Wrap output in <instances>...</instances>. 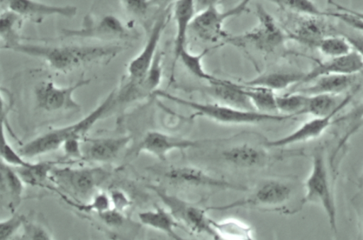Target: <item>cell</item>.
I'll list each match as a JSON object with an SVG mask.
<instances>
[{"instance_id": "obj_33", "label": "cell", "mask_w": 363, "mask_h": 240, "mask_svg": "<svg viewBox=\"0 0 363 240\" xmlns=\"http://www.w3.org/2000/svg\"><path fill=\"white\" fill-rule=\"evenodd\" d=\"M308 96L299 92L290 91L286 95L277 96V106L281 115L292 118L303 115Z\"/></svg>"}, {"instance_id": "obj_4", "label": "cell", "mask_w": 363, "mask_h": 240, "mask_svg": "<svg viewBox=\"0 0 363 240\" xmlns=\"http://www.w3.org/2000/svg\"><path fill=\"white\" fill-rule=\"evenodd\" d=\"M305 190L303 203L320 205L325 212L330 228L335 233L337 232V208L328 174L325 151L321 147L313 152L312 169L305 183Z\"/></svg>"}, {"instance_id": "obj_9", "label": "cell", "mask_w": 363, "mask_h": 240, "mask_svg": "<svg viewBox=\"0 0 363 240\" xmlns=\"http://www.w3.org/2000/svg\"><path fill=\"white\" fill-rule=\"evenodd\" d=\"M250 0H242L235 8L225 11L218 9L217 6L197 13L190 30L202 41L215 43L222 39H228V33L223 29L224 23L228 18L240 16L247 11Z\"/></svg>"}, {"instance_id": "obj_7", "label": "cell", "mask_w": 363, "mask_h": 240, "mask_svg": "<svg viewBox=\"0 0 363 240\" xmlns=\"http://www.w3.org/2000/svg\"><path fill=\"white\" fill-rule=\"evenodd\" d=\"M149 188L160 198L177 221L186 226L190 232L208 235L217 239L216 232L211 224V218L208 217L206 210L179 197L170 195L160 186L150 185Z\"/></svg>"}, {"instance_id": "obj_25", "label": "cell", "mask_w": 363, "mask_h": 240, "mask_svg": "<svg viewBox=\"0 0 363 240\" xmlns=\"http://www.w3.org/2000/svg\"><path fill=\"white\" fill-rule=\"evenodd\" d=\"M306 73L296 72H274L249 80L242 85L260 86L273 91H283L302 83Z\"/></svg>"}, {"instance_id": "obj_14", "label": "cell", "mask_w": 363, "mask_h": 240, "mask_svg": "<svg viewBox=\"0 0 363 240\" xmlns=\"http://www.w3.org/2000/svg\"><path fill=\"white\" fill-rule=\"evenodd\" d=\"M169 22L168 11H163V14L157 18L146 45L137 57L129 63L128 72V78L137 79L147 74L153 64L158 52V45L161 41L162 33L166 29Z\"/></svg>"}, {"instance_id": "obj_13", "label": "cell", "mask_w": 363, "mask_h": 240, "mask_svg": "<svg viewBox=\"0 0 363 240\" xmlns=\"http://www.w3.org/2000/svg\"><path fill=\"white\" fill-rule=\"evenodd\" d=\"M8 8L17 13L24 19L35 23H41L46 18L61 16L72 18L76 16L77 8L75 6H58L45 4L38 0H2Z\"/></svg>"}, {"instance_id": "obj_36", "label": "cell", "mask_w": 363, "mask_h": 240, "mask_svg": "<svg viewBox=\"0 0 363 240\" xmlns=\"http://www.w3.org/2000/svg\"><path fill=\"white\" fill-rule=\"evenodd\" d=\"M1 144L2 162L14 168H28L32 163L23 157L21 152L16 151L6 139L4 126L3 125Z\"/></svg>"}, {"instance_id": "obj_35", "label": "cell", "mask_w": 363, "mask_h": 240, "mask_svg": "<svg viewBox=\"0 0 363 240\" xmlns=\"http://www.w3.org/2000/svg\"><path fill=\"white\" fill-rule=\"evenodd\" d=\"M279 8L303 16L325 17L322 11L312 0H267Z\"/></svg>"}, {"instance_id": "obj_19", "label": "cell", "mask_w": 363, "mask_h": 240, "mask_svg": "<svg viewBox=\"0 0 363 240\" xmlns=\"http://www.w3.org/2000/svg\"><path fill=\"white\" fill-rule=\"evenodd\" d=\"M363 71V59L359 53L353 50L349 55L340 57L328 58L306 73L301 84H309L323 76H354Z\"/></svg>"}, {"instance_id": "obj_42", "label": "cell", "mask_w": 363, "mask_h": 240, "mask_svg": "<svg viewBox=\"0 0 363 240\" xmlns=\"http://www.w3.org/2000/svg\"><path fill=\"white\" fill-rule=\"evenodd\" d=\"M196 14L213 6L220 4L221 0H194Z\"/></svg>"}, {"instance_id": "obj_16", "label": "cell", "mask_w": 363, "mask_h": 240, "mask_svg": "<svg viewBox=\"0 0 363 240\" xmlns=\"http://www.w3.org/2000/svg\"><path fill=\"white\" fill-rule=\"evenodd\" d=\"M339 113L335 112L326 117H313L289 135L267 142L266 146L267 148L279 149L313 141L320 137L335 122V117Z\"/></svg>"}, {"instance_id": "obj_1", "label": "cell", "mask_w": 363, "mask_h": 240, "mask_svg": "<svg viewBox=\"0 0 363 240\" xmlns=\"http://www.w3.org/2000/svg\"><path fill=\"white\" fill-rule=\"evenodd\" d=\"M124 50L121 45H43L19 44L11 51L42 59L57 72L67 74L90 64L108 62Z\"/></svg>"}, {"instance_id": "obj_41", "label": "cell", "mask_w": 363, "mask_h": 240, "mask_svg": "<svg viewBox=\"0 0 363 240\" xmlns=\"http://www.w3.org/2000/svg\"><path fill=\"white\" fill-rule=\"evenodd\" d=\"M110 197L112 205L118 211L123 212L128 208L131 204L129 198L122 191L115 190L111 193Z\"/></svg>"}, {"instance_id": "obj_29", "label": "cell", "mask_w": 363, "mask_h": 240, "mask_svg": "<svg viewBox=\"0 0 363 240\" xmlns=\"http://www.w3.org/2000/svg\"><path fill=\"white\" fill-rule=\"evenodd\" d=\"M24 18L9 9L2 11L1 39L4 44L2 49L11 50L21 44V30Z\"/></svg>"}, {"instance_id": "obj_22", "label": "cell", "mask_w": 363, "mask_h": 240, "mask_svg": "<svg viewBox=\"0 0 363 240\" xmlns=\"http://www.w3.org/2000/svg\"><path fill=\"white\" fill-rule=\"evenodd\" d=\"M174 18L177 33L175 38V56L186 48L188 31L196 15L194 0H176L174 4Z\"/></svg>"}, {"instance_id": "obj_18", "label": "cell", "mask_w": 363, "mask_h": 240, "mask_svg": "<svg viewBox=\"0 0 363 240\" xmlns=\"http://www.w3.org/2000/svg\"><path fill=\"white\" fill-rule=\"evenodd\" d=\"M192 91L204 93L213 98L217 103L236 109L256 111L252 102L244 94L239 84L220 79L216 82L209 83L208 86L194 88Z\"/></svg>"}, {"instance_id": "obj_40", "label": "cell", "mask_w": 363, "mask_h": 240, "mask_svg": "<svg viewBox=\"0 0 363 240\" xmlns=\"http://www.w3.org/2000/svg\"><path fill=\"white\" fill-rule=\"evenodd\" d=\"M121 2L130 15L137 17L144 16L150 8L148 0H121Z\"/></svg>"}, {"instance_id": "obj_37", "label": "cell", "mask_w": 363, "mask_h": 240, "mask_svg": "<svg viewBox=\"0 0 363 240\" xmlns=\"http://www.w3.org/2000/svg\"><path fill=\"white\" fill-rule=\"evenodd\" d=\"M26 217L22 215L14 213L12 216L3 219L0 223V239L6 240L11 239L16 232L23 228Z\"/></svg>"}, {"instance_id": "obj_44", "label": "cell", "mask_w": 363, "mask_h": 240, "mask_svg": "<svg viewBox=\"0 0 363 240\" xmlns=\"http://www.w3.org/2000/svg\"><path fill=\"white\" fill-rule=\"evenodd\" d=\"M176 0H148L150 8H156L162 11H167L168 6Z\"/></svg>"}, {"instance_id": "obj_5", "label": "cell", "mask_w": 363, "mask_h": 240, "mask_svg": "<svg viewBox=\"0 0 363 240\" xmlns=\"http://www.w3.org/2000/svg\"><path fill=\"white\" fill-rule=\"evenodd\" d=\"M110 176V171L101 166L75 168L55 166L51 172V181L72 197L84 201L94 197Z\"/></svg>"}, {"instance_id": "obj_27", "label": "cell", "mask_w": 363, "mask_h": 240, "mask_svg": "<svg viewBox=\"0 0 363 240\" xmlns=\"http://www.w3.org/2000/svg\"><path fill=\"white\" fill-rule=\"evenodd\" d=\"M335 97V96L328 95L308 96L303 115L326 117L333 113L340 112L352 101V95L347 96L339 103Z\"/></svg>"}, {"instance_id": "obj_24", "label": "cell", "mask_w": 363, "mask_h": 240, "mask_svg": "<svg viewBox=\"0 0 363 240\" xmlns=\"http://www.w3.org/2000/svg\"><path fill=\"white\" fill-rule=\"evenodd\" d=\"M320 18L306 16L296 25L294 32L289 33V38L315 47L321 39L328 36V24Z\"/></svg>"}, {"instance_id": "obj_8", "label": "cell", "mask_w": 363, "mask_h": 240, "mask_svg": "<svg viewBox=\"0 0 363 240\" xmlns=\"http://www.w3.org/2000/svg\"><path fill=\"white\" fill-rule=\"evenodd\" d=\"M294 195L291 184L281 180H269L257 188L252 195L228 205L215 206L208 210L218 211L243 207H265L282 209Z\"/></svg>"}, {"instance_id": "obj_11", "label": "cell", "mask_w": 363, "mask_h": 240, "mask_svg": "<svg viewBox=\"0 0 363 240\" xmlns=\"http://www.w3.org/2000/svg\"><path fill=\"white\" fill-rule=\"evenodd\" d=\"M131 32L120 18L111 15L96 20L86 19L83 25L77 29H64L63 38L95 39L100 41H117L126 40Z\"/></svg>"}, {"instance_id": "obj_6", "label": "cell", "mask_w": 363, "mask_h": 240, "mask_svg": "<svg viewBox=\"0 0 363 240\" xmlns=\"http://www.w3.org/2000/svg\"><path fill=\"white\" fill-rule=\"evenodd\" d=\"M257 25L254 29L234 38H228V42L238 45H250L257 50L270 53L285 44L289 38L269 13L261 4L256 6Z\"/></svg>"}, {"instance_id": "obj_39", "label": "cell", "mask_w": 363, "mask_h": 240, "mask_svg": "<svg viewBox=\"0 0 363 240\" xmlns=\"http://www.w3.org/2000/svg\"><path fill=\"white\" fill-rule=\"evenodd\" d=\"M112 202L110 195L105 193H96L92 197L91 201L89 204L81 206V209L88 211H94L101 215L104 212L111 210L112 207Z\"/></svg>"}, {"instance_id": "obj_3", "label": "cell", "mask_w": 363, "mask_h": 240, "mask_svg": "<svg viewBox=\"0 0 363 240\" xmlns=\"http://www.w3.org/2000/svg\"><path fill=\"white\" fill-rule=\"evenodd\" d=\"M156 96L171 100L177 104L187 106L195 111L196 115L207 118L226 125H250L263 122H281L293 118L288 115H270L252 110H243L220 103H201L157 91Z\"/></svg>"}, {"instance_id": "obj_32", "label": "cell", "mask_w": 363, "mask_h": 240, "mask_svg": "<svg viewBox=\"0 0 363 240\" xmlns=\"http://www.w3.org/2000/svg\"><path fill=\"white\" fill-rule=\"evenodd\" d=\"M58 162L32 163L28 168H16L25 184L43 186L51 180V172Z\"/></svg>"}, {"instance_id": "obj_43", "label": "cell", "mask_w": 363, "mask_h": 240, "mask_svg": "<svg viewBox=\"0 0 363 240\" xmlns=\"http://www.w3.org/2000/svg\"><path fill=\"white\" fill-rule=\"evenodd\" d=\"M354 51L357 52L363 59V36L351 35L346 37Z\"/></svg>"}, {"instance_id": "obj_12", "label": "cell", "mask_w": 363, "mask_h": 240, "mask_svg": "<svg viewBox=\"0 0 363 240\" xmlns=\"http://www.w3.org/2000/svg\"><path fill=\"white\" fill-rule=\"evenodd\" d=\"M211 142L210 139H184L167 135V133L150 131L144 136L136 150L137 154L141 152L157 157L162 161H166L169 153L174 150H186L190 149L201 148L203 144Z\"/></svg>"}, {"instance_id": "obj_31", "label": "cell", "mask_w": 363, "mask_h": 240, "mask_svg": "<svg viewBox=\"0 0 363 240\" xmlns=\"http://www.w3.org/2000/svg\"><path fill=\"white\" fill-rule=\"evenodd\" d=\"M211 49L203 50L199 55H194L190 52L187 47L183 49L175 56V59H179L182 62L184 68H186L191 74L194 75L198 79L204 80L208 83H213L217 81L220 79H218L212 75H210L208 72L206 71L203 65V59L206 57Z\"/></svg>"}, {"instance_id": "obj_21", "label": "cell", "mask_w": 363, "mask_h": 240, "mask_svg": "<svg viewBox=\"0 0 363 240\" xmlns=\"http://www.w3.org/2000/svg\"><path fill=\"white\" fill-rule=\"evenodd\" d=\"M222 156L228 164L240 168H254L265 165L268 156L266 151L248 144L233 147L223 151Z\"/></svg>"}, {"instance_id": "obj_26", "label": "cell", "mask_w": 363, "mask_h": 240, "mask_svg": "<svg viewBox=\"0 0 363 240\" xmlns=\"http://www.w3.org/2000/svg\"><path fill=\"white\" fill-rule=\"evenodd\" d=\"M23 180L16 169L2 162L1 165V195L3 200L9 202V207L15 210L21 202L24 191Z\"/></svg>"}, {"instance_id": "obj_28", "label": "cell", "mask_w": 363, "mask_h": 240, "mask_svg": "<svg viewBox=\"0 0 363 240\" xmlns=\"http://www.w3.org/2000/svg\"><path fill=\"white\" fill-rule=\"evenodd\" d=\"M217 239L252 240L255 239L252 226L240 219L230 218L216 222L211 219Z\"/></svg>"}, {"instance_id": "obj_34", "label": "cell", "mask_w": 363, "mask_h": 240, "mask_svg": "<svg viewBox=\"0 0 363 240\" xmlns=\"http://www.w3.org/2000/svg\"><path fill=\"white\" fill-rule=\"evenodd\" d=\"M315 47L328 58L346 56L354 50L346 37L334 35L323 38Z\"/></svg>"}, {"instance_id": "obj_20", "label": "cell", "mask_w": 363, "mask_h": 240, "mask_svg": "<svg viewBox=\"0 0 363 240\" xmlns=\"http://www.w3.org/2000/svg\"><path fill=\"white\" fill-rule=\"evenodd\" d=\"M356 75H329L313 80L311 84L292 91L306 96L328 95L337 96L348 91L355 82Z\"/></svg>"}, {"instance_id": "obj_15", "label": "cell", "mask_w": 363, "mask_h": 240, "mask_svg": "<svg viewBox=\"0 0 363 240\" xmlns=\"http://www.w3.org/2000/svg\"><path fill=\"white\" fill-rule=\"evenodd\" d=\"M166 177L172 183L181 185L201 186V188L237 191H246L247 190L246 186L216 178L208 174L206 171L192 166H184L171 169L167 173Z\"/></svg>"}, {"instance_id": "obj_45", "label": "cell", "mask_w": 363, "mask_h": 240, "mask_svg": "<svg viewBox=\"0 0 363 240\" xmlns=\"http://www.w3.org/2000/svg\"><path fill=\"white\" fill-rule=\"evenodd\" d=\"M232 1H233V0H221V2L220 4H228V3H230Z\"/></svg>"}, {"instance_id": "obj_10", "label": "cell", "mask_w": 363, "mask_h": 240, "mask_svg": "<svg viewBox=\"0 0 363 240\" xmlns=\"http://www.w3.org/2000/svg\"><path fill=\"white\" fill-rule=\"evenodd\" d=\"M90 84V79H81L68 86H59L51 81L36 86L35 96L38 108L48 113L80 110L81 105L74 98V93Z\"/></svg>"}, {"instance_id": "obj_38", "label": "cell", "mask_w": 363, "mask_h": 240, "mask_svg": "<svg viewBox=\"0 0 363 240\" xmlns=\"http://www.w3.org/2000/svg\"><path fill=\"white\" fill-rule=\"evenodd\" d=\"M23 229L22 239L48 240L54 239L50 232L45 226L35 222H30L28 219L25 222Z\"/></svg>"}, {"instance_id": "obj_30", "label": "cell", "mask_w": 363, "mask_h": 240, "mask_svg": "<svg viewBox=\"0 0 363 240\" xmlns=\"http://www.w3.org/2000/svg\"><path fill=\"white\" fill-rule=\"evenodd\" d=\"M240 85L244 94L252 102L256 111L270 113V115H279L278 106H277V96L274 91L260 88V86Z\"/></svg>"}, {"instance_id": "obj_23", "label": "cell", "mask_w": 363, "mask_h": 240, "mask_svg": "<svg viewBox=\"0 0 363 240\" xmlns=\"http://www.w3.org/2000/svg\"><path fill=\"white\" fill-rule=\"evenodd\" d=\"M138 219L143 225L161 232L172 239H182L176 232L177 228H180L181 224L168 209L156 206L155 210L138 213Z\"/></svg>"}, {"instance_id": "obj_46", "label": "cell", "mask_w": 363, "mask_h": 240, "mask_svg": "<svg viewBox=\"0 0 363 240\" xmlns=\"http://www.w3.org/2000/svg\"><path fill=\"white\" fill-rule=\"evenodd\" d=\"M362 228H363V213H362Z\"/></svg>"}, {"instance_id": "obj_17", "label": "cell", "mask_w": 363, "mask_h": 240, "mask_svg": "<svg viewBox=\"0 0 363 240\" xmlns=\"http://www.w3.org/2000/svg\"><path fill=\"white\" fill-rule=\"evenodd\" d=\"M130 136L88 139L82 147V159L106 164L113 161L131 142Z\"/></svg>"}, {"instance_id": "obj_2", "label": "cell", "mask_w": 363, "mask_h": 240, "mask_svg": "<svg viewBox=\"0 0 363 240\" xmlns=\"http://www.w3.org/2000/svg\"><path fill=\"white\" fill-rule=\"evenodd\" d=\"M117 105L118 104L116 90H114L104 100V102L80 121L43 133L23 145L18 152L26 159L35 158L49 154L62 148L63 144L69 139H84L87 132Z\"/></svg>"}]
</instances>
